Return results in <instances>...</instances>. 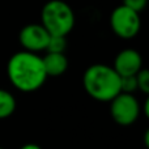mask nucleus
I'll return each mask as SVG.
<instances>
[{"mask_svg":"<svg viewBox=\"0 0 149 149\" xmlns=\"http://www.w3.org/2000/svg\"><path fill=\"white\" fill-rule=\"evenodd\" d=\"M7 74L10 84L24 93L38 90L46 82L47 74L39 55L30 51H18L9 58Z\"/></svg>","mask_w":149,"mask_h":149,"instance_id":"f257e3e1","label":"nucleus"},{"mask_svg":"<svg viewBox=\"0 0 149 149\" xmlns=\"http://www.w3.org/2000/svg\"><path fill=\"white\" fill-rule=\"evenodd\" d=\"M82 85L93 100L110 102L120 93V76L110 65L93 64L84 72Z\"/></svg>","mask_w":149,"mask_h":149,"instance_id":"f03ea898","label":"nucleus"},{"mask_svg":"<svg viewBox=\"0 0 149 149\" xmlns=\"http://www.w3.org/2000/svg\"><path fill=\"white\" fill-rule=\"evenodd\" d=\"M41 24L50 36L67 37L74 26V13L63 0H50L41 10Z\"/></svg>","mask_w":149,"mask_h":149,"instance_id":"7ed1b4c3","label":"nucleus"},{"mask_svg":"<svg viewBox=\"0 0 149 149\" xmlns=\"http://www.w3.org/2000/svg\"><path fill=\"white\" fill-rule=\"evenodd\" d=\"M110 25L113 31L123 39H131L136 37L141 28L140 15L126 5L114 8L110 16Z\"/></svg>","mask_w":149,"mask_h":149,"instance_id":"20e7f679","label":"nucleus"},{"mask_svg":"<svg viewBox=\"0 0 149 149\" xmlns=\"http://www.w3.org/2000/svg\"><path fill=\"white\" fill-rule=\"evenodd\" d=\"M110 114L114 122L120 126H131L140 116L139 101L132 93H119L116 97L110 101Z\"/></svg>","mask_w":149,"mask_h":149,"instance_id":"39448f33","label":"nucleus"},{"mask_svg":"<svg viewBox=\"0 0 149 149\" xmlns=\"http://www.w3.org/2000/svg\"><path fill=\"white\" fill-rule=\"evenodd\" d=\"M50 33L43 28L42 24H29L20 30L18 41L25 51L39 52L46 50L49 43Z\"/></svg>","mask_w":149,"mask_h":149,"instance_id":"423d86ee","label":"nucleus"},{"mask_svg":"<svg viewBox=\"0 0 149 149\" xmlns=\"http://www.w3.org/2000/svg\"><path fill=\"white\" fill-rule=\"evenodd\" d=\"M113 68L119 76H134L143 68V58L134 49H124L115 56Z\"/></svg>","mask_w":149,"mask_h":149,"instance_id":"0eeeda50","label":"nucleus"},{"mask_svg":"<svg viewBox=\"0 0 149 149\" xmlns=\"http://www.w3.org/2000/svg\"><path fill=\"white\" fill-rule=\"evenodd\" d=\"M42 62H43V67L47 77L60 76L68 68V59L63 52H47L42 58Z\"/></svg>","mask_w":149,"mask_h":149,"instance_id":"6e6552de","label":"nucleus"},{"mask_svg":"<svg viewBox=\"0 0 149 149\" xmlns=\"http://www.w3.org/2000/svg\"><path fill=\"white\" fill-rule=\"evenodd\" d=\"M16 100L8 90L0 89V119H7L15 113Z\"/></svg>","mask_w":149,"mask_h":149,"instance_id":"1a4fd4ad","label":"nucleus"},{"mask_svg":"<svg viewBox=\"0 0 149 149\" xmlns=\"http://www.w3.org/2000/svg\"><path fill=\"white\" fill-rule=\"evenodd\" d=\"M67 49V38L63 36H50L49 43L46 46L47 52H63Z\"/></svg>","mask_w":149,"mask_h":149,"instance_id":"9d476101","label":"nucleus"},{"mask_svg":"<svg viewBox=\"0 0 149 149\" xmlns=\"http://www.w3.org/2000/svg\"><path fill=\"white\" fill-rule=\"evenodd\" d=\"M136 89H137L136 74L120 77V92L122 93H134Z\"/></svg>","mask_w":149,"mask_h":149,"instance_id":"9b49d317","label":"nucleus"},{"mask_svg":"<svg viewBox=\"0 0 149 149\" xmlns=\"http://www.w3.org/2000/svg\"><path fill=\"white\" fill-rule=\"evenodd\" d=\"M136 81H137V89L141 90L144 94L149 93V72L145 68H141L136 73Z\"/></svg>","mask_w":149,"mask_h":149,"instance_id":"f8f14e48","label":"nucleus"},{"mask_svg":"<svg viewBox=\"0 0 149 149\" xmlns=\"http://www.w3.org/2000/svg\"><path fill=\"white\" fill-rule=\"evenodd\" d=\"M148 0H123V5L131 8L132 10L140 13L145 7H147Z\"/></svg>","mask_w":149,"mask_h":149,"instance_id":"ddd939ff","label":"nucleus"},{"mask_svg":"<svg viewBox=\"0 0 149 149\" xmlns=\"http://www.w3.org/2000/svg\"><path fill=\"white\" fill-rule=\"evenodd\" d=\"M20 149H42L39 145H37V144H33V143H29V144H25V145H22Z\"/></svg>","mask_w":149,"mask_h":149,"instance_id":"4468645a","label":"nucleus"},{"mask_svg":"<svg viewBox=\"0 0 149 149\" xmlns=\"http://www.w3.org/2000/svg\"><path fill=\"white\" fill-rule=\"evenodd\" d=\"M0 149H4V148H1V147H0Z\"/></svg>","mask_w":149,"mask_h":149,"instance_id":"2eb2a0df","label":"nucleus"}]
</instances>
